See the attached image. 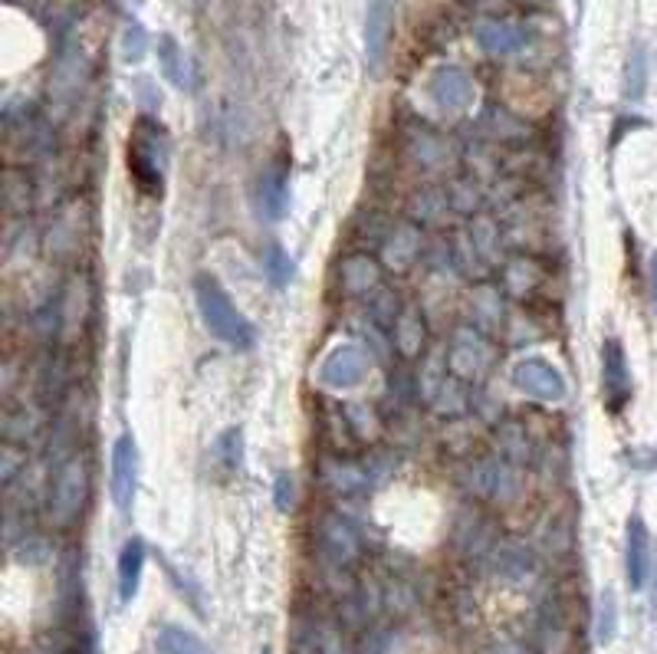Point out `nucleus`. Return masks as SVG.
Here are the masks:
<instances>
[{"mask_svg": "<svg viewBox=\"0 0 657 654\" xmlns=\"http://www.w3.org/2000/svg\"><path fill=\"white\" fill-rule=\"evenodd\" d=\"M83 497H86V467L80 460H73L60 480H57V493H54V510L60 516V523H70L80 506H83Z\"/></svg>", "mask_w": 657, "mask_h": 654, "instance_id": "f8f14e48", "label": "nucleus"}, {"mask_svg": "<svg viewBox=\"0 0 657 654\" xmlns=\"http://www.w3.org/2000/svg\"><path fill=\"white\" fill-rule=\"evenodd\" d=\"M650 608H654V618H657V569H654V585H650Z\"/></svg>", "mask_w": 657, "mask_h": 654, "instance_id": "4be33fe9", "label": "nucleus"}, {"mask_svg": "<svg viewBox=\"0 0 657 654\" xmlns=\"http://www.w3.org/2000/svg\"><path fill=\"white\" fill-rule=\"evenodd\" d=\"M263 267H267V277H270V283L277 287V290H283V287H290L293 283V260H290V254L280 247V244H270L267 247V254H263Z\"/></svg>", "mask_w": 657, "mask_h": 654, "instance_id": "dca6fc26", "label": "nucleus"}, {"mask_svg": "<svg viewBox=\"0 0 657 654\" xmlns=\"http://www.w3.org/2000/svg\"><path fill=\"white\" fill-rule=\"evenodd\" d=\"M611 634H614V598L605 595L601 598V618H598V638L611 641Z\"/></svg>", "mask_w": 657, "mask_h": 654, "instance_id": "aec40b11", "label": "nucleus"}, {"mask_svg": "<svg viewBox=\"0 0 657 654\" xmlns=\"http://www.w3.org/2000/svg\"><path fill=\"white\" fill-rule=\"evenodd\" d=\"M109 493L116 510L129 513L139 493V444L132 434H119L113 444V474H109Z\"/></svg>", "mask_w": 657, "mask_h": 654, "instance_id": "39448f33", "label": "nucleus"}, {"mask_svg": "<svg viewBox=\"0 0 657 654\" xmlns=\"http://www.w3.org/2000/svg\"><path fill=\"white\" fill-rule=\"evenodd\" d=\"M145 559H149V549H145V539L142 536H132L126 539L122 552H119V602L129 605L136 595H139V585H142V572H145Z\"/></svg>", "mask_w": 657, "mask_h": 654, "instance_id": "9b49d317", "label": "nucleus"}, {"mask_svg": "<svg viewBox=\"0 0 657 654\" xmlns=\"http://www.w3.org/2000/svg\"><path fill=\"white\" fill-rule=\"evenodd\" d=\"M159 63H162V73L172 86L178 90H191V70H188V57L185 50L178 47L175 37H159Z\"/></svg>", "mask_w": 657, "mask_h": 654, "instance_id": "4468645a", "label": "nucleus"}, {"mask_svg": "<svg viewBox=\"0 0 657 654\" xmlns=\"http://www.w3.org/2000/svg\"><path fill=\"white\" fill-rule=\"evenodd\" d=\"M431 96L447 109V113H464L473 96H477V86L473 80L460 70V67H441L434 77H431Z\"/></svg>", "mask_w": 657, "mask_h": 654, "instance_id": "1a4fd4ad", "label": "nucleus"}, {"mask_svg": "<svg viewBox=\"0 0 657 654\" xmlns=\"http://www.w3.org/2000/svg\"><path fill=\"white\" fill-rule=\"evenodd\" d=\"M477 40H480V47H483L486 54H493V57H509V54L523 50L526 34H523L519 27L506 24V21H483V24L477 27Z\"/></svg>", "mask_w": 657, "mask_h": 654, "instance_id": "ddd939ff", "label": "nucleus"}, {"mask_svg": "<svg viewBox=\"0 0 657 654\" xmlns=\"http://www.w3.org/2000/svg\"><path fill=\"white\" fill-rule=\"evenodd\" d=\"M516 392H523L526 398L539 401V405H562L565 395H568V385H565V375L545 362L542 355H526L513 365L509 372Z\"/></svg>", "mask_w": 657, "mask_h": 654, "instance_id": "7ed1b4c3", "label": "nucleus"}, {"mask_svg": "<svg viewBox=\"0 0 657 654\" xmlns=\"http://www.w3.org/2000/svg\"><path fill=\"white\" fill-rule=\"evenodd\" d=\"M155 651L159 654H211L208 644L181 624H162L155 634Z\"/></svg>", "mask_w": 657, "mask_h": 654, "instance_id": "2eb2a0df", "label": "nucleus"}, {"mask_svg": "<svg viewBox=\"0 0 657 654\" xmlns=\"http://www.w3.org/2000/svg\"><path fill=\"white\" fill-rule=\"evenodd\" d=\"M624 572H627V585L637 592L647 582L650 572V533L647 523L641 519V513H631L627 526H624Z\"/></svg>", "mask_w": 657, "mask_h": 654, "instance_id": "6e6552de", "label": "nucleus"}, {"mask_svg": "<svg viewBox=\"0 0 657 654\" xmlns=\"http://www.w3.org/2000/svg\"><path fill=\"white\" fill-rule=\"evenodd\" d=\"M395 34V0H368L365 4V57L372 73H382Z\"/></svg>", "mask_w": 657, "mask_h": 654, "instance_id": "0eeeda50", "label": "nucleus"}, {"mask_svg": "<svg viewBox=\"0 0 657 654\" xmlns=\"http://www.w3.org/2000/svg\"><path fill=\"white\" fill-rule=\"evenodd\" d=\"M273 503H277V510L280 513H290L293 510V503H296V480H293V474H277V483H273Z\"/></svg>", "mask_w": 657, "mask_h": 654, "instance_id": "f3484780", "label": "nucleus"}, {"mask_svg": "<svg viewBox=\"0 0 657 654\" xmlns=\"http://www.w3.org/2000/svg\"><path fill=\"white\" fill-rule=\"evenodd\" d=\"M601 398L611 414L624 411V405L631 401V372L618 339H605L601 346Z\"/></svg>", "mask_w": 657, "mask_h": 654, "instance_id": "423d86ee", "label": "nucleus"}, {"mask_svg": "<svg viewBox=\"0 0 657 654\" xmlns=\"http://www.w3.org/2000/svg\"><path fill=\"white\" fill-rule=\"evenodd\" d=\"M368 369H372V362H368L365 349L355 346V342H342V346H336V349L322 359L316 378H319L322 388L349 392V388H359V385L365 382Z\"/></svg>", "mask_w": 657, "mask_h": 654, "instance_id": "20e7f679", "label": "nucleus"}, {"mask_svg": "<svg viewBox=\"0 0 657 654\" xmlns=\"http://www.w3.org/2000/svg\"><path fill=\"white\" fill-rule=\"evenodd\" d=\"M257 205H260V214L267 221H280L290 208V172L283 162L270 165L263 175H260V185H257Z\"/></svg>", "mask_w": 657, "mask_h": 654, "instance_id": "9d476101", "label": "nucleus"}, {"mask_svg": "<svg viewBox=\"0 0 657 654\" xmlns=\"http://www.w3.org/2000/svg\"><path fill=\"white\" fill-rule=\"evenodd\" d=\"M165 165H168V136L165 129L142 116L136 119L129 132V172L142 195H162L165 185Z\"/></svg>", "mask_w": 657, "mask_h": 654, "instance_id": "f03ea898", "label": "nucleus"}, {"mask_svg": "<svg viewBox=\"0 0 657 654\" xmlns=\"http://www.w3.org/2000/svg\"><path fill=\"white\" fill-rule=\"evenodd\" d=\"M650 290H654V303H657V254L650 260Z\"/></svg>", "mask_w": 657, "mask_h": 654, "instance_id": "412c9836", "label": "nucleus"}, {"mask_svg": "<svg viewBox=\"0 0 657 654\" xmlns=\"http://www.w3.org/2000/svg\"><path fill=\"white\" fill-rule=\"evenodd\" d=\"M145 31L139 27V24H132L129 31H126V37H122V57L129 60V63H139L142 57H145Z\"/></svg>", "mask_w": 657, "mask_h": 654, "instance_id": "a211bd4d", "label": "nucleus"}, {"mask_svg": "<svg viewBox=\"0 0 657 654\" xmlns=\"http://www.w3.org/2000/svg\"><path fill=\"white\" fill-rule=\"evenodd\" d=\"M218 447H221L227 467H240V428L224 431V437L218 441Z\"/></svg>", "mask_w": 657, "mask_h": 654, "instance_id": "6ab92c4d", "label": "nucleus"}, {"mask_svg": "<svg viewBox=\"0 0 657 654\" xmlns=\"http://www.w3.org/2000/svg\"><path fill=\"white\" fill-rule=\"evenodd\" d=\"M195 303H198V313H201V319H204V326H208L211 336H218L231 349H254L257 326L237 310V303L231 300V293L214 277L201 273L195 280Z\"/></svg>", "mask_w": 657, "mask_h": 654, "instance_id": "f257e3e1", "label": "nucleus"}]
</instances>
